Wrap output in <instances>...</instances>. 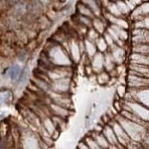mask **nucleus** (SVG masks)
Segmentation results:
<instances>
[{"instance_id": "f257e3e1", "label": "nucleus", "mask_w": 149, "mask_h": 149, "mask_svg": "<svg viewBox=\"0 0 149 149\" xmlns=\"http://www.w3.org/2000/svg\"><path fill=\"white\" fill-rule=\"evenodd\" d=\"M19 72H20V67L18 66L14 65V66H11L10 69V71H9V75H10V77L11 78V79L14 80L17 77V75H18Z\"/></svg>"}, {"instance_id": "f03ea898", "label": "nucleus", "mask_w": 149, "mask_h": 149, "mask_svg": "<svg viewBox=\"0 0 149 149\" xmlns=\"http://www.w3.org/2000/svg\"><path fill=\"white\" fill-rule=\"evenodd\" d=\"M27 74H28V68H25L20 77V82H22L25 79L26 76H27Z\"/></svg>"}]
</instances>
